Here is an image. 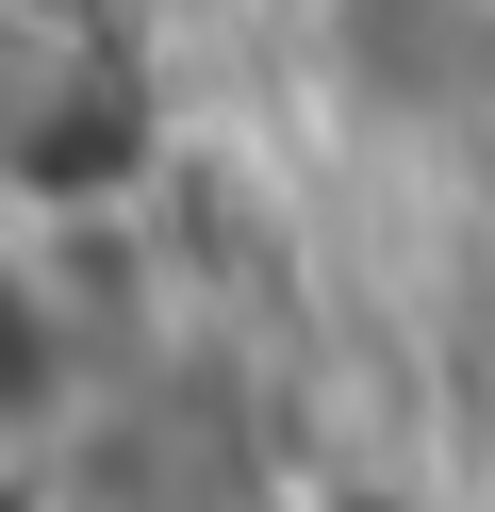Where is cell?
I'll return each instance as SVG.
<instances>
[{
	"mask_svg": "<svg viewBox=\"0 0 495 512\" xmlns=\"http://www.w3.org/2000/svg\"><path fill=\"white\" fill-rule=\"evenodd\" d=\"M17 413H50V331H33V298L0 281V430Z\"/></svg>",
	"mask_w": 495,
	"mask_h": 512,
	"instance_id": "cell-1",
	"label": "cell"
}]
</instances>
